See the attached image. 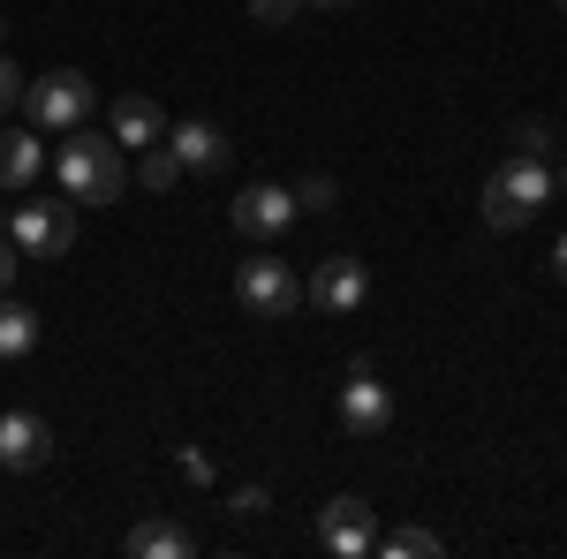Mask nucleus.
Listing matches in <instances>:
<instances>
[{
    "mask_svg": "<svg viewBox=\"0 0 567 559\" xmlns=\"http://www.w3.org/2000/svg\"><path fill=\"white\" fill-rule=\"evenodd\" d=\"M515 152H537V159H545V152H553V130H545V122H515Z\"/></svg>",
    "mask_w": 567,
    "mask_h": 559,
    "instance_id": "obj_20",
    "label": "nucleus"
},
{
    "mask_svg": "<svg viewBox=\"0 0 567 559\" xmlns=\"http://www.w3.org/2000/svg\"><path fill=\"white\" fill-rule=\"evenodd\" d=\"M0 31H8V23H0Z\"/></svg>",
    "mask_w": 567,
    "mask_h": 559,
    "instance_id": "obj_28",
    "label": "nucleus"
},
{
    "mask_svg": "<svg viewBox=\"0 0 567 559\" xmlns=\"http://www.w3.org/2000/svg\"><path fill=\"white\" fill-rule=\"evenodd\" d=\"M8 106H23V69L0 53V114H8Z\"/></svg>",
    "mask_w": 567,
    "mask_h": 559,
    "instance_id": "obj_21",
    "label": "nucleus"
},
{
    "mask_svg": "<svg viewBox=\"0 0 567 559\" xmlns=\"http://www.w3.org/2000/svg\"><path fill=\"white\" fill-rule=\"evenodd\" d=\"M363 296H371V265H363V258H326V265H318V280L303 288V302H310V310H326V318H355Z\"/></svg>",
    "mask_w": 567,
    "mask_h": 559,
    "instance_id": "obj_8",
    "label": "nucleus"
},
{
    "mask_svg": "<svg viewBox=\"0 0 567 559\" xmlns=\"http://www.w3.org/2000/svg\"><path fill=\"white\" fill-rule=\"evenodd\" d=\"M53 462V424L31 408H0V469H45Z\"/></svg>",
    "mask_w": 567,
    "mask_h": 559,
    "instance_id": "obj_10",
    "label": "nucleus"
},
{
    "mask_svg": "<svg viewBox=\"0 0 567 559\" xmlns=\"http://www.w3.org/2000/svg\"><path fill=\"white\" fill-rule=\"evenodd\" d=\"M16 258H23V250H16V235H8V219H0V296L16 288Z\"/></svg>",
    "mask_w": 567,
    "mask_h": 559,
    "instance_id": "obj_22",
    "label": "nucleus"
},
{
    "mask_svg": "<svg viewBox=\"0 0 567 559\" xmlns=\"http://www.w3.org/2000/svg\"><path fill=\"white\" fill-rule=\"evenodd\" d=\"M122 182H130V167H122L114 136H61V197L69 205H122Z\"/></svg>",
    "mask_w": 567,
    "mask_h": 559,
    "instance_id": "obj_2",
    "label": "nucleus"
},
{
    "mask_svg": "<svg viewBox=\"0 0 567 559\" xmlns=\"http://www.w3.org/2000/svg\"><path fill=\"white\" fill-rule=\"evenodd\" d=\"M296 189H280V182H243L235 189V205H227V227L235 235H250V242H272V235H288L296 227Z\"/></svg>",
    "mask_w": 567,
    "mask_h": 559,
    "instance_id": "obj_6",
    "label": "nucleus"
},
{
    "mask_svg": "<svg viewBox=\"0 0 567 559\" xmlns=\"http://www.w3.org/2000/svg\"><path fill=\"white\" fill-rule=\"evenodd\" d=\"M106 136H114L122 152L167 144V106H159V99H144V91H130V99H114V114H106Z\"/></svg>",
    "mask_w": 567,
    "mask_h": 559,
    "instance_id": "obj_11",
    "label": "nucleus"
},
{
    "mask_svg": "<svg viewBox=\"0 0 567 559\" xmlns=\"http://www.w3.org/2000/svg\"><path fill=\"white\" fill-rule=\"evenodd\" d=\"M303 8H349V0H303Z\"/></svg>",
    "mask_w": 567,
    "mask_h": 559,
    "instance_id": "obj_25",
    "label": "nucleus"
},
{
    "mask_svg": "<svg viewBox=\"0 0 567 559\" xmlns=\"http://www.w3.org/2000/svg\"><path fill=\"white\" fill-rule=\"evenodd\" d=\"M31 348H39V310L0 296V363H16V355H31Z\"/></svg>",
    "mask_w": 567,
    "mask_h": 559,
    "instance_id": "obj_15",
    "label": "nucleus"
},
{
    "mask_svg": "<svg viewBox=\"0 0 567 559\" xmlns=\"http://www.w3.org/2000/svg\"><path fill=\"white\" fill-rule=\"evenodd\" d=\"M553 280H560V288H567V235H560V242H553Z\"/></svg>",
    "mask_w": 567,
    "mask_h": 559,
    "instance_id": "obj_24",
    "label": "nucleus"
},
{
    "mask_svg": "<svg viewBox=\"0 0 567 559\" xmlns=\"http://www.w3.org/2000/svg\"><path fill=\"white\" fill-rule=\"evenodd\" d=\"M386 424H393V393L379 386L371 363H355L349 386H341V431H349V438H379Z\"/></svg>",
    "mask_w": 567,
    "mask_h": 559,
    "instance_id": "obj_9",
    "label": "nucleus"
},
{
    "mask_svg": "<svg viewBox=\"0 0 567 559\" xmlns=\"http://www.w3.org/2000/svg\"><path fill=\"white\" fill-rule=\"evenodd\" d=\"M553 8H560V15H567V0H553Z\"/></svg>",
    "mask_w": 567,
    "mask_h": 559,
    "instance_id": "obj_27",
    "label": "nucleus"
},
{
    "mask_svg": "<svg viewBox=\"0 0 567 559\" xmlns=\"http://www.w3.org/2000/svg\"><path fill=\"white\" fill-rule=\"evenodd\" d=\"M91 106H99V91H91L84 69H53L39 84H23V114H31V130H84Z\"/></svg>",
    "mask_w": 567,
    "mask_h": 559,
    "instance_id": "obj_3",
    "label": "nucleus"
},
{
    "mask_svg": "<svg viewBox=\"0 0 567 559\" xmlns=\"http://www.w3.org/2000/svg\"><path fill=\"white\" fill-rule=\"evenodd\" d=\"M122 552L130 559H189V529H182V521H136L130 537H122Z\"/></svg>",
    "mask_w": 567,
    "mask_h": 559,
    "instance_id": "obj_14",
    "label": "nucleus"
},
{
    "mask_svg": "<svg viewBox=\"0 0 567 559\" xmlns=\"http://www.w3.org/2000/svg\"><path fill=\"white\" fill-rule=\"evenodd\" d=\"M318 545L333 559H371L379 552V515H371V499H355V491L326 499V507H318Z\"/></svg>",
    "mask_w": 567,
    "mask_h": 559,
    "instance_id": "obj_7",
    "label": "nucleus"
},
{
    "mask_svg": "<svg viewBox=\"0 0 567 559\" xmlns=\"http://www.w3.org/2000/svg\"><path fill=\"white\" fill-rule=\"evenodd\" d=\"M379 552H386V559H432L439 537L424 529V521H401V529H386V537H379Z\"/></svg>",
    "mask_w": 567,
    "mask_h": 559,
    "instance_id": "obj_17",
    "label": "nucleus"
},
{
    "mask_svg": "<svg viewBox=\"0 0 567 559\" xmlns=\"http://www.w3.org/2000/svg\"><path fill=\"white\" fill-rule=\"evenodd\" d=\"M167 152H175L189 174H219L227 167V130H219V122H175V130H167Z\"/></svg>",
    "mask_w": 567,
    "mask_h": 559,
    "instance_id": "obj_12",
    "label": "nucleus"
},
{
    "mask_svg": "<svg viewBox=\"0 0 567 559\" xmlns=\"http://www.w3.org/2000/svg\"><path fill=\"white\" fill-rule=\"evenodd\" d=\"M227 507H235V515H265V507H272V499H265V484H243V491H235V499H227Z\"/></svg>",
    "mask_w": 567,
    "mask_h": 559,
    "instance_id": "obj_23",
    "label": "nucleus"
},
{
    "mask_svg": "<svg viewBox=\"0 0 567 559\" xmlns=\"http://www.w3.org/2000/svg\"><path fill=\"white\" fill-rule=\"evenodd\" d=\"M303 15V0H250V23H265V31H288Z\"/></svg>",
    "mask_w": 567,
    "mask_h": 559,
    "instance_id": "obj_18",
    "label": "nucleus"
},
{
    "mask_svg": "<svg viewBox=\"0 0 567 559\" xmlns=\"http://www.w3.org/2000/svg\"><path fill=\"white\" fill-rule=\"evenodd\" d=\"M8 235H16V250L31 265H61L69 242H76V213H69L61 197H31V205L8 213Z\"/></svg>",
    "mask_w": 567,
    "mask_h": 559,
    "instance_id": "obj_4",
    "label": "nucleus"
},
{
    "mask_svg": "<svg viewBox=\"0 0 567 559\" xmlns=\"http://www.w3.org/2000/svg\"><path fill=\"white\" fill-rule=\"evenodd\" d=\"M45 167L39 130H0V189H31Z\"/></svg>",
    "mask_w": 567,
    "mask_h": 559,
    "instance_id": "obj_13",
    "label": "nucleus"
},
{
    "mask_svg": "<svg viewBox=\"0 0 567 559\" xmlns=\"http://www.w3.org/2000/svg\"><path fill=\"white\" fill-rule=\"evenodd\" d=\"M136 182H144L152 197H167V189L182 182V159L167 152V144H144V159H136Z\"/></svg>",
    "mask_w": 567,
    "mask_h": 559,
    "instance_id": "obj_16",
    "label": "nucleus"
},
{
    "mask_svg": "<svg viewBox=\"0 0 567 559\" xmlns=\"http://www.w3.org/2000/svg\"><path fill=\"white\" fill-rule=\"evenodd\" d=\"M235 302H243L250 318H265V325H280V318L303 310V280H296L288 258H250L235 272Z\"/></svg>",
    "mask_w": 567,
    "mask_h": 559,
    "instance_id": "obj_5",
    "label": "nucleus"
},
{
    "mask_svg": "<svg viewBox=\"0 0 567 559\" xmlns=\"http://www.w3.org/2000/svg\"><path fill=\"white\" fill-rule=\"evenodd\" d=\"M553 189H567V167H560V174H553Z\"/></svg>",
    "mask_w": 567,
    "mask_h": 559,
    "instance_id": "obj_26",
    "label": "nucleus"
},
{
    "mask_svg": "<svg viewBox=\"0 0 567 559\" xmlns=\"http://www.w3.org/2000/svg\"><path fill=\"white\" fill-rule=\"evenodd\" d=\"M545 205H553V167H545L537 152H507L499 167L484 174V227H492V235L529 227Z\"/></svg>",
    "mask_w": 567,
    "mask_h": 559,
    "instance_id": "obj_1",
    "label": "nucleus"
},
{
    "mask_svg": "<svg viewBox=\"0 0 567 559\" xmlns=\"http://www.w3.org/2000/svg\"><path fill=\"white\" fill-rule=\"evenodd\" d=\"M296 205L303 213H333V174H310L303 189H296Z\"/></svg>",
    "mask_w": 567,
    "mask_h": 559,
    "instance_id": "obj_19",
    "label": "nucleus"
}]
</instances>
